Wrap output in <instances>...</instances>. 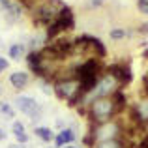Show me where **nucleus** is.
Instances as JSON below:
<instances>
[{"label":"nucleus","instance_id":"1","mask_svg":"<svg viewBox=\"0 0 148 148\" xmlns=\"http://www.w3.org/2000/svg\"><path fill=\"white\" fill-rule=\"evenodd\" d=\"M53 96L58 99L66 101L68 107H81L83 103V90H81V83L77 77H60V79H53Z\"/></svg>","mask_w":148,"mask_h":148},{"label":"nucleus","instance_id":"2","mask_svg":"<svg viewBox=\"0 0 148 148\" xmlns=\"http://www.w3.org/2000/svg\"><path fill=\"white\" fill-rule=\"evenodd\" d=\"M81 111L86 114V118H88L90 124H101V122H107V120H112V118L118 116L116 107H114V101H112L111 96H109V98L90 99Z\"/></svg>","mask_w":148,"mask_h":148},{"label":"nucleus","instance_id":"3","mask_svg":"<svg viewBox=\"0 0 148 148\" xmlns=\"http://www.w3.org/2000/svg\"><path fill=\"white\" fill-rule=\"evenodd\" d=\"M64 2L62 0H40L30 8V17H32L36 26H47L51 23H54V19L58 17V11L62 10Z\"/></svg>","mask_w":148,"mask_h":148},{"label":"nucleus","instance_id":"4","mask_svg":"<svg viewBox=\"0 0 148 148\" xmlns=\"http://www.w3.org/2000/svg\"><path fill=\"white\" fill-rule=\"evenodd\" d=\"M124 133H126V130H124V122L120 116L107 120V122H101V124H90V130H88V135L94 139V143L122 139Z\"/></svg>","mask_w":148,"mask_h":148},{"label":"nucleus","instance_id":"5","mask_svg":"<svg viewBox=\"0 0 148 148\" xmlns=\"http://www.w3.org/2000/svg\"><path fill=\"white\" fill-rule=\"evenodd\" d=\"M73 28H75V13L68 4H64L62 10L58 11V17L54 19V23H51L45 28V40L51 41L54 38H60L62 34L71 32Z\"/></svg>","mask_w":148,"mask_h":148},{"label":"nucleus","instance_id":"6","mask_svg":"<svg viewBox=\"0 0 148 148\" xmlns=\"http://www.w3.org/2000/svg\"><path fill=\"white\" fill-rule=\"evenodd\" d=\"M13 105H15L17 111L23 112V114L30 116V120H32L34 124L43 116V109H41V105L38 103L34 98H30V96H17V98L13 99Z\"/></svg>","mask_w":148,"mask_h":148},{"label":"nucleus","instance_id":"7","mask_svg":"<svg viewBox=\"0 0 148 148\" xmlns=\"http://www.w3.org/2000/svg\"><path fill=\"white\" fill-rule=\"evenodd\" d=\"M105 69H107L109 73H111L112 77H114L116 81H118L120 86H127V84L133 81V71H131V64L127 60H120V62H114V64H109L105 66Z\"/></svg>","mask_w":148,"mask_h":148},{"label":"nucleus","instance_id":"8","mask_svg":"<svg viewBox=\"0 0 148 148\" xmlns=\"http://www.w3.org/2000/svg\"><path fill=\"white\" fill-rule=\"evenodd\" d=\"M0 8H2V15L8 25H15V23L23 21L26 13L25 6L17 0H0Z\"/></svg>","mask_w":148,"mask_h":148},{"label":"nucleus","instance_id":"9","mask_svg":"<svg viewBox=\"0 0 148 148\" xmlns=\"http://www.w3.org/2000/svg\"><path fill=\"white\" fill-rule=\"evenodd\" d=\"M8 83L11 84V88H15V90H23V88L28 86L30 83V73L28 71H13L8 75Z\"/></svg>","mask_w":148,"mask_h":148},{"label":"nucleus","instance_id":"10","mask_svg":"<svg viewBox=\"0 0 148 148\" xmlns=\"http://www.w3.org/2000/svg\"><path fill=\"white\" fill-rule=\"evenodd\" d=\"M75 139H77V135H75V131L71 130V127H64V130H60L56 135H54V148H62V146H66V145H73L75 143Z\"/></svg>","mask_w":148,"mask_h":148},{"label":"nucleus","instance_id":"11","mask_svg":"<svg viewBox=\"0 0 148 148\" xmlns=\"http://www.w3.org/2000/svg\"><path fill=\"white\" fill-rule=\"evenodd\" d=\"M26 64H28L30 73H34L40 79L41 77V54H40V51H28L26 53Z\"/></svg>","mask_w":148,"mask_h":148},{"label":"nucleus","instance_id":"12","mask_svg":"<svg viewBox=\"0 0 148 148\" xmlns=\"http://www.w3.org/2000/svg\"><path fill=\"white\" fill-rule=\"evenodd\" d=\"M11 133H13V137L17 139V143H21V145H26V143H28L26 126H25L23 122H19V120H13V122H11Z\"/></svg>","mask_w":148,"mask_h":148},{"label":"nucleus","instance_id":"13","mask_svg":"<svg viewBox=\"0 0 148 148\" xmlns=\"http://www.w3.org/2000/svg\"><path fill=\"white\" fill-rule=\"evenodd\" d=\"M26 53H28V49H26L25 43H11L8 47V56L11 60H23L26 56Z\"/></svg>","mask_w":148,"mask_h":148},{"label":"nucleus","instance_id":"14","mask_svg":"<svg viewBox=\"0 0 148 148\" xmlns=\"http://www.w3.org/2000/svg\"><path fill=\"white\" fill-rule=\"evenodd\" d=\"M112 101H114V107H116V112H118V116L122 114L124 111L127 109V105H130V101H127L126 98V94H124V90H118V92H114V94L111 96Z\"/></svg>","mask_w":148,"mask_h":148},{"label":"nucleus","instance_id":"15","mask_svg":"<svg viewBox=\"0 0 148 148\" xmlns=\"http://www.w3.org/2000/svg\"><path fill=\"white\" fill-rule=\"evenodd\" d=\"M34 133H36V137L40 139V141H43V143H53L54 141L53 130L47 127V126H36L34 127Z\"/></svg>","mask_w":148,"mask_h":148},{"label":"nucleus","instance_id":"16","mask_svg":"<svg viewBox=\"0 0 148 148\" xmlns=\"http://www.w3.org/2000/svg\"><path fill=\"white\" fill-rule=\"evenodd\" d=\"M92 148H130L124 139H112V141H99L94 143Z\"/></svg>","mask_w":148,"mask_h":148},{"label":"nucleus","instance_id":"17","mask_svg":"<svg viewBox=\"0 0 148 148\" xmlns=\"http://www.w3.org/2000/svg\"><path fill=\"white\" fill-rule=\"evenodd\" d=\"M109 38H111L112 41L126 40V28H124V26H112V28L109 30Z\"/></svg>","mask_w":148,"mask_h":148},{"label":"nucleus","instance_id":"18","mask_svg":"<svg viewBox=\"0 0 148 148\" xmlns=\"http://www.w3.org/2000/svg\"><path fill=\"white\" fill-rule=\"evenodd\" d=\"M0 114H4L6 118H15V109L8 101H0Z\"/></svg>","mask_w":148,"mask_h":148},{"label":"nucleus","instance_id":"19","mask_svg":"<svg viewBox=\"0 0 148 148\" xmlns=\"http://www.w3.org/2000/svg\"><path fill=\"white\" fill-rule=\"evenodd\" d=\"M40 90L47 96H53V81L49 79H40Z\"/></svg>","mask_w":148,"mask_h":148},{"label":"nucleus","instance_id":"20","mask_svg":"<svg viewBox=\"0 0 148 148\" xmlns=\"http://www.w3.org/2000/svg\"><path fill=\"white\" fill-rule=\"evenodd\" d=\"M137 10H139V13L148 17V0H137Z\"/></svg>","mask_w":148,"mask_h":148},{"label":"nucleus","instance_id":"21","mask_svg":"<svg viewBox=\"0 0 148 148\" xmlns=\"http://www.w3.org/2000/svg\"><path fill=\"white\" fill-rule=\"evenodd\" d=\"M135 32L141 34V36H148V23H141V25L135 28Z\"/></svg>","mask_w":148,"mask_h":148},{"label":"nucleus","instance_id":"22","mask_svg":"<svg viewBox=\"0 0 148 148\" xmlns=\"http://www.w3.org/2000/svg\"><path fill=\"white\" fill-rule=\"evenodd\" d=\"M8 68H10V60L4 58V56H0V73L8 71Z\"/></svg>","mask_w":148,"mask_h":148},{"label":"nucleus","instance_id":"23","mask_svg":"<svg viewBox=\"0 0 148 148\" xmlns=\"http://www.w3.org/2000/svg\"><path fill=\"white\" fill-rule=\"evenodd\" d=\"M137 148H148V133H145L141 137V141L137 143Z\"/></svg>","mask_w":148,"mask_h":148},{"label":"nucleus","instance_id":"24","mask_svg":"<svg viewBox=\"0 0 148 148\" xmlns=\"http://www.w3.org/2000/svg\"><path fill=\"white\" fill-rule=\"evenodd\" d=\"M54 127H56V130H64L66 127V120L64 118H54Z\"/></svg>","mask_w":148,"mask_h":148},{"label":"nucleus","instance_id":"25","mask_svg":"<svg viewBox=\"0 0 148 148\" xmlns=\"http://www.w3.org/2000/svg\"><path fill=\"white\" fill-rule=\"evenodd\" d=\"M105 4V0H88V6L90 8H101Z\"/></svg>","mask_w":148,"mask_h":148},{"label":"nucleus","instance_id":"26","mask_svg":"<svg viewBox=\"0 0 148 148\" xmlns=\"http://www.w3.org/2000/svg\"><path fill=\"white\" fill-rule=\"evenodd\" d=\"M8 148H26V145H21V143H11Z\"/></svg>","mask_w":148,"mask_h":148},{"label":"nucleus","instance_id":"27","mask_svg":"<svg viewBox=\"0 0 148 148\" xmlns=\"http://www.w3.org/2000/svg\"><path fill=\"white\" fill-rule=\"evenodd\" d=\"M6 137H8V133H6V131L2 130V127H0V141H4Z\"/></svg>","mask_w":148,"mask_h":148},{"label":"nucleus","instance_id":"28","mask_svg":"<svg viewBox=\"0 0 148 148\" xmlns=\"http://www.w3.org/2000/svg\"><path fill=\"white\" fill-rule=\"evenodd\" d=\"M143 58H145V60H148V47L143 51Z\"/></svg>","mask_w":148,"mask_h":148},{"label":"nucleus","instance_id":"29","mask_svg":"<svg viewBox=\"0 0 148 148\" xmlns=\"http://www.w3.org/2000/svg\"><path fill=\"white\" fill-rule=\"evenodd\" d=\"M62 148H79V146H77L75 143H73V145H66V146H62Z\"/></svg>","mask_w":148,"mask_h":148},{"label":"nucleus","instance_id":"30","mask_svg":"<svg viewBox=\"0 0 148 148\" xmlns=\"http://www.w3.org/2000/svg\"><path fill=\"white\" fill-rule=\"evenodd\" d=\"M0 98H2V86H0Z\"/></svg>","mask_w":148,"mask_h":148},{"label":"nucleus","instance_id":"31","mask_svg":"<svg viewBox=\"0 0 148 148\" xmlns=\"http://www.w3.org/2000/svg\"><path fill=\"white\" fill-rule=\"evenodd\" d=\"M17 2H21V4H23V2H25V0H17Z\"/></svg>","mask_w":148,"mask_h":148}]
</instances>
